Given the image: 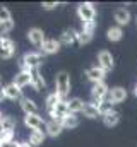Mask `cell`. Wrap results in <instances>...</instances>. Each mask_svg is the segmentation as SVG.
Instances as JSON below:
<instances>
[{
	"instance_id": "cell-25",
	"label": "cell",
	"mask_w": 137,
	"mask_h": 147,
	"mask_svg": "<svg viewBox=\"0 0 137 147\" xmlns=\"http://www.w3.org/2000/svg\"><path fill=\"white\" fill-rule=\"evenodd\" d=\"M45 137H46V134H45V132H39V130H31V134H29V144H31L33 147L41 146V144L45 142Z\"/></svg>"
},
{
	"instance_id": "cell-35",
	"label": "cell",
	"mask_w": 137,
	"mask_h": 147,
	"mask_svg": "<svg viewBox=\"0 0 137 147\" xmlns=\"http://www.w3.org/2000/svg\"><path fill=\"white\" fill-rule=\"evenodd\" d=\"M5 99V94H3V89H0V103Z\"/></svg>"
},
{
	"instance_id": "cell-3",
	"label": "cell",
	"mask_w": 137,
	"mask_h": 147,
	"mask_svg": "<svg viewBox=\"0 0 137 147\" xmlns=\"http://www.w3.org/2000/svg\"><path fill=\"white\" fill-rule=\"evenodd\" d=\"M77 16L82 21V24L84 22H93L96 19V9L91 2H82V3L77 5Z\"/></svg>"
},
{
	"instance_id": "cell-11",
	"label": "cell",
	"mask_w": 137,
	"mask_h": 147,
	"mask_svg": "<svg viewBox=\"0 0 137 147\" xmlns=\"http://www.w3.org/2000/svg\"><path fill=\"white\" fill-rule=\"evenodd\" d=\"M50 113V116H52V120H57V121H62L65 116L68 115V108H67V101H60L55 108H52V110L48 111Z\"/></svg>"
},
{
	"instance_id": "cell-27",
	"label": "cell",
	"mask_w": 137,
	"mask_h": 147,
	"mask_svg": "<svg viewBox=\"0 0 137 147\" xmlns=\"http://www.w3.org/2000/svg\"><path fill=\"white\" fill-rule=\"evenodd\" d=\"M62 125H64V128H75V127H79V118L74 113H68L62 120Z\"/></svg>"
},
{
	"instance_id": "cell-18",
	"label": "cell",
	"mask_w": 137,
	"mask_h": 147,
	"mask_svg": "<svg viewBox=\"0 0 137 147\" xmlns=\"http://www.w3.org/2000/svg\"><path fill=\"white\" fill-rule=\"evenodd\" d=\"M12 82H14L19 89H22V87H26V86H31V72H28V70H21V72L14 77Z\"/></svg>"
},
{
	"instance_id": "cell-34",
	"label": "cell",
	"mask_w": 137,
	"mask_h": 147,
	"mask_svg": "<svg viewBox=\"0 0 137 147\" xmlns=\"http://www.w3.org/2000/svg\"><path fill=\"white\" fill-rule=\"evenodd\" d=\"M17 147H33L29 142H17Z\"/></svg>"
},
{
	"instance_id": "cell-39",
	"label": "cell",
	"mask_w": 137,
	"mask_h": 147,
	"mask_svg": "<svg viewBox=\"0 0 137 147\" xmlns=\"http://www.w3.org/2000/svg\"><path fill=\"white\" fill-rule=\"evenodd\" d=\"M136 24H137V19H136Z\"/></svg>"
},
{
	"instance_id": "cell-36",
	"label": "cell",
	"mask_w": 137,
	"mask_h": 147,
	"mask_svg": "<svg viewBox=\"0 0 137 147\" xmlns=\"http://www.w3.org/2000/svg\"><path fill=\"white\" fill-rule=\"evenodd\" d=\"M134 94H136V96H137V86H136V91H134Z\"/></svg>"
},
{
	"instance_id": "cell-5",
	"label": "cell",
	"mask_w": 137,
	"mask_h": 147,
	"mask_svg": "<svg viewBox=\"0 0 137 147\" xmlns=\"http://www.w3.org/2000/svg\"><path fill=\"white\" fill-rule=\"evenodd\" d=\"M16 53V43L5 34H0V58L9 60Z\"/></svg>"
},
{
	"instance_id": "cell-14",
	"label": "cell",
	"mask_w": 137,
	"mask_h": 147,
	"mask_svg": "<svg viewBox=\"0 0 137 147\" xmlns=\"http://www.w3.org/2000/svg\"><path fill=\"white\" fill-rule=\"evenodd\" d=\"M28 39L33 43L34 46H43V43L46 41V38H45V33H43V29H39V28H31L29 31H28Z\"/></svg>"
},
{
	"instance_id": "cell-24",
	"label": "cell",
	"mask_w": 137,
	"mask_h": 147,
	"mask_svg": "<svg viewBox=\"0 0 137 147\" xmlns=\"http://www.w3.org/2000/svg\"><path fill=\"white\" fill-rule=\"evenodd\" d=\"M106 38H108L110 41H113V43L120 41V39L123 38V31H122V28H120V26H111V28L106 31Z\"/></svg>"
},
{
	"instance_id": "cell-21",
	"label": "cell",
	"mask_w": 137,
	"mask_h": 147,
	"mask_svg": "<svg viewBox=\"0 0 137 147\" xmlns=\"http://www.w3.org/2000/svg\"><path fill=\"white\" fill-rule=\"evenodd\" d=\"M101 118H103V123L106 127H117L118 121H120V113L115 110H110L108 113H104Z\"/></svg>"
},
{
	"instance_id": "cell-6",
	"label": "cell",
	"mask_w": 137,
	"mask_h": 147,
	"mask_svg": "<svg viewBox=\"0 0 137 147\" xmlns=\"http://www.w3.org/2000/svg\"><path fill=\"white\" fill-rule=\"evenodd\" d=\"M14 29L12 14L5 5H0V34H7Z\"/></svg>"
},
{
	"instance_id": "cell-37",
	"label": "cell",
	"mask_w": 137,
	"mask_h": 147,
	"mask_svg": "<svg viewBox=\"0 0 137 147\" xmlns=\"http://www.w3.org/2000/svg\"><path fill=\"white\" fill-rule=\"evenodd\" d=\"M0 87H2V75H0Z\"/></svg>"
},
{
	"instance_id": "cell-29",
	"label": "cell",
	"mask_w": 137,
	"mask_h": 147,
	"mask_svg": "<svg viewBox=\"0 0 137 147\" xmlns=\"http://www.w3.org/2000/svg\"><path fill=\"white\" fill-rule=\"evenodd\" d=\"M14 142V132H0V144Z\"/></svg>"
},
{
	"instance_id": "cell-12",
	"label": "cell",
	"mask_w": 137,
	"mask_h": 147,
	"mask_svg": "<svg viewBox=\"0 0 137 147\" xmlns=\"http://www.w3.org/2000/svg\"><path fill=\"white\" fill-rule=\"evenodd\" d=\"M86 77L93 82V84H98V82H104V77H106V72L103 70L101 67H89L86 70Z\"/></svg>"
},
{
	"instance_id": "cell-26",
	"label": "cell",
	"mask_w": 137,
	"mask_h": 147,
	"mask_svg": "<svg viewBox=\"0 0 137 147\" xmlns=\"http://www.w3.org/2000/svg\"><path fill=\"white\" fill-rule=\"evenodd\" d=\"M14 128H16V120L12 116H2L0 132H14Z\"/></svg>"
},
{
	"instance_id": "cell-23",
	"label": "cell",
	"mask_w": 137,
	"mask_h": 147,
	"mask_svg": "<svg viewBox=\"0 0 137 147\" xmlns=\"http://www.w3.org/2000/svg\"><path fill=\"white\" fill-rule=\"evenodd\" d=\"M67 108H68V113H82L84 110V101L81 99V98H72V99H68L67 101Z\"/></svg>"
},
{
	"instance_id": "cell-22",
	"label": "cell",
	"mask_w": 137,
	"mask_h": 147,
	"mask_svg": "<svg viewBox=\"0 0 137 147\" xmlns=\"http://www.w3.org/2000/svg\"><path fill=\"white\" fill-rule=\"evenodd\" d=\"M21 110L26 115H38V105L29 98H22L21 99Z\"/></svg>"
},
{
	"instance_id": "cell-15",
	"label": "cell",
	"mask_w": 137,
	"mask_h": 147,
	"mask_svg": "<svg viewBox=\"0 0 137 147\" xmlns=\"http://www.w3.org/2000/svg\"><path fill=\"white\" fill-rule=\"evenodd\" d=\"M2 89H3V94H5L7 99H12V101H16V99H22V89H19L14 82L3 86Z\"/></svg>"
},
{
	"instance_id": "cell-10",
	"label": "cell",
	"mask_w": 137,
	"mask_h": 147,
	"mask_svg": "<svg viewBox=\"0 0 137 147\" xmlns=\"http://www.w3.org/2000/svg\"><path fill=\"white\" fill-rule=\"evenodd\" d=\"M113 19H115L117 26L123 28V26H127V24L132 21V14H130V10H129V9H125V7H120V9H117V10H115V14H113Z\"/></svg>"
},
{
	"instance_id": "cell-17",
	"label": "cell",
	"mask_w": 137,
	"mask_h": 147,
	"mask_svg": "<svg viewBox=\"0 0 137 147\" xmlns=\"http://www.w3.org/2000/svg\"><path fill=\"white\" fill-rule=\"evenodd\" d=\"M60 46H62L60 41H57V39H46L43 43V46H41V51H43V55H53V53L60 51Z\"/></svg>"
},
{
	"instance_id": "cell-28",
	"label": "cell",
	"mask_w": 137,
	"mask_h": 147,
	"mask_svg": "<svg viewBox=\"0 0 137 147\" xmlns=\"http://www.w3.org/2000/svg\"><path fill=\"white\" fill-rule=\"evenodd\" d=\"M60 101H64V99H62V98H60L57 92H52V94H48V96H46V101H45V103H46V110L50 111L52 108H55V106H57Z\"/></svg>"
},
{
	"instance_id": "cell-7",
	"label": "cell",
	"mask_w": 137,
	"mask_h": 147,
	"mask_svg": "<svg viewBox=\"0 0 137 147\" xmlns=\"http://www.w3.org/2000/svg\"><path fill=\"white\" fill-rule=\"evenodd\" d=\"M98 67H101L104 72L113 70V67H115V58H113V55H111L108 50L98 51Z\"/></svg>"
},
{
	"instance_id": "cell-38",
	"label": "cell",
	"mask_w": 137,
	"mask_h": 147,
	"mask_svg": "<svg viewBox=\"0 0 137 147\" xmlns=\"http://www.w3.org/2000/svg\"><path fill=\"white\" fill-rule=\"evenodd\" d=\"M0 120H2V113H0Z\"/></svg>"
},
{
	"instance_id": "cell-13",
	"label": "cell",
	"mask_w": 137,
	"mask_h": 147,
	"mask_svg": "<svg viewBox=\"0 0 137 147\" xmlns=\"http://www.w3.org/2000/svg\"><path fill=\"white\" fill-rule=\"evenodd\" d=\"M65 128H64V125H62V121H57V120H50V121H46V128H45V134L48 135V137H58L62 132H64Z\"/></svg>"
},
{
	"instance_id": "cell-19",
	"label": "cell",
	"mask_w": 137,
	"mask_h": 147,
	"mask_svg": "<svg viewBox=\"0 0 137 147\" xmlns=\"http://www.w3.org/2000/svg\"><path fill=\"white\" fill-rule=\"evenodd\" d=\"M82 113H84V116L89 118V120H96L98 116H101V111L98 108V105H94V103H91V101H89V103H84Z\"/></svg>"
},
{
	"instance_id": "cell-32",
	"label": "cell",
	"mask_w": 137,
	"mask_h": 147,
	"mask_svg": "<svg viewBox=\"0 0 137 147\" xmlns=\"http://www.w3.org/2000/svg\"><path fill=\"white\" fill-rule=\"evenodd\" d=\"M41 7H43V10H53L58 7V2H43Z\"/></svg>"
},
{
	"instance_id": "cell-16",
	"label": "cell",
	"mask_w": 137,
	"mask_h": 147,
	"mask_svg": "<svg viewBox=\"0 0 137 147\" xmlns=\"http://www.w3.org/2000/svg\"><path fill=\"white\" fill-rule=\"evenodd\" d=\"M79 41V31H75L74 28H67L62 31L60 34V43L62 45H74Z\"/></svg>"
},
{
	"instance_id": "cell-4",
	"label": "cell",
	"mask_w": 137,
	"mask_h": 147,
	"mask_svg": "<svg viewBox=\"0 0 137 147\" xmlns=\"http://www.w3.org/2000/svg\"><path fill=\"white\" fill-rule=\"evenodd\" d=\"M108 92H110V89H108L106 82L93 84V89H91V103H94V105H98V106H100L101 103L106 101Z\"/></svg>"
},
{
	"instance_id": "cell-31",
	"label": "cell",
	"mask_w": 137,
	"mask_h": 147,
	"mask_svg": "<svg viewBox=\"0 0 137 147\" xmlns=\"http://www.w3.org/2000/svg\"><path fill=\"white\" fill-rule=\"evenodd\" d=\"M94 29H96V21H93V22H84L81 31L89 33V34H94Z\"/></svg>"
},
{
	"instance_id": "cell-8",
	"label": "cell",
	"mask_w": 137,
	"mask_h": 147,
	"mask_svg": "<svg viewBox=\"0 0 137 147\" xmlns=\"http://www.w3.org/2000/svg\"><path fill=\"white\" fill-rule=\"evenodd\" d=\"M125 99H127V89L122 87V86L111 87L110 92H108V98H106V101L110 105H118V103H123Z\"/></svg>"
},
{
	"instance_id": "cell-33",
	"label": "cell",
	"mask_w": 137,
	"mask_h": 147,
	"mask_svg": "<svg viewBox=\"0 0 137 147\" xmlns=\"http://www.w3.org/2000/svg\"><path fill=\"white\" fill-rule=\"evenodd\" d=\"M0 147H17V142H7V144H0Z\"/></svg>"
},
{
	"instance_id": "cell-9",
	"label": "cell",
	"mask_w": 137,
	"mask_h": 147,
	"mask_svg": "<svg viewBox=\"0 0 137 147\" xmlns=\"http://www.w3.org/2000/svg\"><path fill=\"white\" fill-rule=\"evenodd\" d=\"M24 125L29 127L31 130H39V132H45L43 128H46V121L39 115H26L24 116Z\"/></svg>"
},
{
	"instance_id": "cell-20",
	"label": "cell",
	"mask_w": 137,
	"mask_h": 147,
	"mask_svg": "<svg viewBox=\"0 0 137 147\" xmlns=\"http://www.w3.org/2000/svg\"><path fill=\"white\" fill-rule=\"evenodd\" d=\"M29 72H31V87H33L34 91H41V89H45L46 82H45L43 75L39 74V70H29Z\"/></svg>"
},
{
	"instance_id": "cell-30",
	"label": "cell",
	"mask_w": 137,
	"mask_h": 147,
	"mask_svg": "<svg viewBox=\"0 0 137 147\" xmlns=\"http://www.w3.org/2000/svg\"><path fill=\"white\" fill-rule=\"evenodd\" d=\"M91 39H93V34H89V33H84V31H79V45H87V43H91Z\"/></svg>"
},
{
	"instance_id": "cell-1",
	"label": "cell",
	"mask_w": 137,
	"mask_h": 147,
	"mask_svg": "<svg viewBox=\"0 0 137 147\" xmlns=\"http://www.w3.org/2000/svg\"><path fill=\"white\" fill-rule=\"evenodd\" d=\"M45 62V57L43 53H38V51H28L22 55V60H21V67L22 70H38L39 65Z\"/></svg>"
},
{
	"instance_id": "cell-2",
	"label": "cell",
	"mask_w": 137,
	"mask_h": 147,
	"mask_svg": "<svg viewBox=\"0 0 137 147\" xmlns=\"http://www.w3.org/2000/svg\"><path fill=\"white\" fill-rule=\"evenodd\" d=\"M70 75L68 72L65 70H60V72L57 74V77H55V92L65 101V98H67V94L70 92Z\"/></svg>"
}]
</instances>
